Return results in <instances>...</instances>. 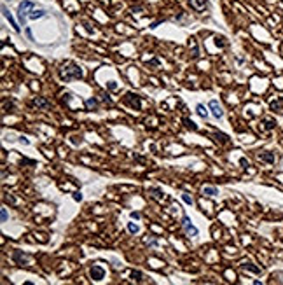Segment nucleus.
Returning a JSON list of instances; mask_svg holds the SVG:
<instances>
[{
    "mask_svg": "<svg viewBox=\"0 0 283 285\" xmlns=\"http://www.w3.org/2000/svg\"><path fill=\"white\" fill-rule=\"evenodd\" d=\"M59 75H61V79H63V81L80 79V77H82V68H80V67H77V65H75V63H72V61H66V63H63V65H61V68H59Z\"/></svg>",
    "mask_w": 283,
    "mask_h": 285,
    "instance_id": "f257e3e1",
    "label": "nucleus"
},
{
    "mask_svg": "<svg viewBox=\"0 0 283 285\" xmlns=\"http://www.w3.org/2000/svg\"><path fill=\"white\" fill-rule=\"evenodd\" d=\"M30 9H33V4H31L30 0H24V2L19 4V7H17V18H19V23H21V25H24Z\"/></svg>",
    "mask_w": 283,
    "mask_h": 285,
    "instance_id": "f03ea898",
    "label": "nucleus"
},
{
    "mask_svg": "<svg viewBox=\"0 0 283 285\" xmlns=\"http://www.w3.org/2000/svg\"><path fill=\"white\" fill-rule=\"evenodd\" d=\"M182 226H184V229H185V233H187V235H192V236H196V235H198V228H194V226L191 224L189 217H184V219H182Z\"/></svg>",
    "mask_w": 283,
    "mask_h": 285,
    "instance_id": "7ed1b4c3",
    "label": "nucleus"
},
{
    "mask_svg": "<svg viewBox=\"0 0 283 285\" xmlns=\"http://www.w3.org/2000/svg\"><path fill=\"white\" fill-rule=\"evenodd\" d=\"M89 275H91L93 280H101V278L105 277V270H103L101 266H93V268L89 270Z\"/></svg>",
    "mask_w": 283,
    "mask_h": 285,
    "instance_id": "20e7f679",
    "label": "nucleus"
},
{
    "mask_svg": "<svg viewBox=\"0 0 283 285\" xmlns=\"http://www.w3.org/2000/svg\"><path fill=\"white\" fill-rule=\"evenodd\" d=\"M210 109H212V114H213L217 119H220V117L224 116V110H222V107H220V105H219L215 100H212V102H210Z\"/></svg>",
    "mask_w": 283,
    "mask_h": 285,
    "instance_id": "39448f33",
    "label": "nucleus"
},
{
    "mask_svg": "<svg viewBox=\"0 0 283 285\" xmlns=\"http://www.w3.org/2000/svg\"><path fill=\"white\" fill-rule=\"evenodd\" d=\"M2 12H3V16H5V18H7V19H9V21H10V25H12V26H14V30H16V32H19V25H17V23H16V19H14V18H12V14H10V12H9V9H7V7H5V5H2Z\"/></svg>",
    "mask_w": 283,
    "mask_h": 285,
    "instance_id": "423d86ee",
    "label": "nucleus"
},
{
    "mask_svg": "<svg viewBox=\"0 0 283 285\" xmlns=\"http://www.w3.org/2000/svg\"><path fill=\"white\" fill-rule=\"evenodd\" d=\"M14 259L19 263V264H30V257L26 254H21V252H14Z\"/></svg>",
    "mask_w": 283,
    "mask_h": 285,
    "instance_id": "0eeeda50",
    "label": "nucleus"
},
{
    "mask_svg": "<svg viewBox=\"0 0 283 285\" xmlns=\"http://www.w3.org/2000/svg\"><path fill=\"white\" fill-rule=\"evenodd\" d=\"M191 7L196 11H203L206 7V0H191Z\"/></svg>",
    "mask_w": 283,
    "mask_h": 285,
    "instance_id": "6e6552de",
    "label": "nucleus"
},
{
    "mask_svg": "<svg viewBox=\"0 0 283 285\" xmlns=\"http://www.w3.org/2000/svg\"><path fill=\"white\" fill-rule=\"evenodd\" d=\"M44 16V11L42 9H31V12L28 14L30 19H37V18H42Z\"/></svg>",
    "mask_w": 283,
    "mask_h": 285,
    "instance_id": "1a4fd4ad",
    "label": "nucleus"
},
{
    "mask_svg": "<svg viewBox=\"0 0 283 285\" xmlns=\"http://www.w3.org/2000/svg\"><path fill=\"white\" fill-rule=\"evenodd\" d=\"M128 96L131 98V105H133V107H135V109L138 110V109L142 107V103H140V98H138L136 95H128Z\"/></svg>",
    "mask_w": 283,
    "mask_h": 285,
    "instance_id": "9d476101",
    "label": "nucleus"
},
{
    "mask_svg": "<svg viewBox=\"0 0 283 285\" xmlns=\"http://www.w3.org/2000/svg\"><path fill=\"white\" fill-rule=\"evenodd\" d=\"M261 159H262V161H266V163H275V154L266 152V154H262V156H261Z\"/></svg>",
    "mask_w": 283,
    "mask_h": 285,
    "instance_id": "9b49d317",
    "label": "nucleus"
},
{
    "mask_svg": "<svg viewBox=\"0 0 283 285\" xmlns=\"http://www.w3.org/2000/svg\"><path fill=\"white\" fill-rule=\"evenodd\" d=\"M196 112H198L201 117H208V110H206L203 105H198V107H196Z\"/></svg>",
    "mask_w": 283,
    "mask_h": 285,
    "instance_id": "f8f14e48",
    "label": "nucleus"
},
{
    "mask_svg": "<svg viewBox=\"0 0 283 285\" xmlns=\"http://www.w3.org/2000/svg\"><path fill=\"white\" fill-rule=\"evenodd\" d=\"M203 194H206V196H215V194H217V189H215V187H203Z\"/></svg>",
    "mask_w": 283,
    "mask_h": 285,
    "instance_id": "ddd939ff",
    "label": "nucleus"
},
{
    "mask_svg": "<svg viewBox=\"0 0 283 285\" xmlns=\"http://www.w3.org/2000/svg\"><path fill=\"white\" fill-rule=\"evenodd\" d=\"M35 105H38V107H49V103L45 102V100H42V98H35Z\"/></svg>",
    "mask_w": 283,
    "mask_h": 285,
    "instance_id": "4468645a",
    "label": "nucleus"
},
{
    "mask_svg": "<svg viewBox=\"0 0 283 285\" xmlns=\"http://www.w3.org/2000/svg\"><path fill=\"white\" fill-rule=\"evenodd\" d=\"M86 107H87V109H96V100L89 98V100L86 102Z\"/></svg>",
    "mask_w": 283,
    "mask_h": 285,
    "instance_id": "2eb2a0df",
    "label": "nucleus"
},
{
    "mask_svg": "<svg viewBox=\"0 0 283 285\" xmlns=\"http://www.w3.org/2000/svg\"><path fill=\"white\" fill-rule=\"evenodd\" d=\"M184 124H185L187 128H191V130H196V128H198V126H196L192 121H189V119H184Z\"/></svg>",
    "mask_w": 283,
    "mask_h": 285,
    "instance_id": "dca6fc26",
    "label": "nucleus"
},
{
    "mask_svg": "<svg viewBox=\"0 0 283 285\" xmlns=\"http://www.w3.org/2000/svg\"><path fill=\"white\" fill-rule=\"evenodd\" d=\"M128 229H129L131 233H138V226H136V224H133V222H129V224H128Z\"/></svg>",
    "mask_w": 283,
    "mask_h": 285,
    "instance_id": "f3484780",
    "label": "nucleus"
},
{
    "mask_svg": "<svg viewBox=\"0 0 283 285\" xmlns=\"http://www.w3.org/2000/svg\"><path fill=\"white\" fill-rule=\"evenodd\" d=\"M243 268H247V270H250V271H254V273H259V271H261L259 268H255V266H252V264H243Z\"/></svg>",
    "mask_w": 283,
    "mask_h": 285,
    "instance_id": "a211bd4d",
    "label": "nucleus"
},
{
    "mask_svg": "<svg viewBox=\"0 0 283 285\" xmlns=\"http://www.w3.org/2000/svg\"><path fill=\"white\" fill-rule=\"evenodd\" d=\"M182 200H184L187 205H192V200H191V196H189V194H182Z\"/></svg>",
    "mask_w": 283,
    "mask_h": 285,
    "instance_id": "6ab92c4d",
    "label": "nucleus"
},
{
    "mask_svg": "<svg viewBox=\"0 0 283 285\" xmlns=\"http://www.w3.org/2000/svg\"><path fill=\"white\" fill-rule=\"evenodd\" d=\"M0 219H2V222H5V221H7V210H5V208H2V214H0Z\"/></svg>",
    "mask_w": 283,
    "mask_h": 285,
    "instance_id": "aec40b11",
    "label": "nucleus"
},
{
    "mask_svg": "<svg viewBox=\"0 0 283 285\" xmlns=\"http://www.w3.org/2000/svg\"><path fill=\"white\" fill-rule=\"evenodd\" d=\"M131 277H133L135 280H140V277H142V275H140V271H133V273H131Z\"/></svg>",
    "mask_w": 283,
    "mask_h": 285,
    "instance_id": "412c9836",
    "label": "nucleus"
},
{
    "mask_svg": "<svg viewBox=\"0 0 283 285\" xmlns=\"http://www.w3.org/2000/svg\"><path fill=\"white\" fill-rule=\"evenodd\" d=\"M73 200H75V201H80V200H82V194H80V193H75V194H73Z\"/></svg>",
    "mask_w": 283,
    "mask_h": 285,
    "instance_id": "4be33fe9",
    "label": "nucleus"
},
{
    "mask_svg": "<svg viewBox=\"0 0 283 285\" xmlns=\"http://www.w3.org/2000/svg\"><path fill=\"white\" fill-rule=\"evenodd\" d=\"M108 88H110V89H115V88H117V84H115V82H108Z\"/></svg>",
    "mask_w": 283,
    "mask_h": 285,
    "instance_id": "5701e85b",
    "label": "nucleus"
},
{
    "mask_svg": "<svg viewBox=\"0 0 283 285\" xmlns=\"http://www.w3.org/2000/svg\"><path fill=\"white\" fill-rule=\"evenodd\" d=\"M131 217H133V219H140V214H135V212H133V214H131Z\"/></svg>",
    "mask_w": 283,
    "mask_h": 285,
    "instance_id": "b1692460",
    "label": "nucleus"
},
{
    "mask_svg": "<svg viewBox=\"0 0 283 285\" xmlns=\"http://www.w3.org/2000/svg\"><path fill=\"white\" fill-rule=\"evenodd\" d=\"M282 4H283V0H282Z\"/></svg>",
    "mask_w": 283,
    "mask_h": 285,
    "instance_id": "393cba45",
    "label": "nucleus"
}]
</instances>
